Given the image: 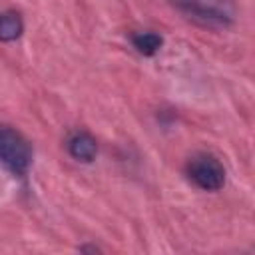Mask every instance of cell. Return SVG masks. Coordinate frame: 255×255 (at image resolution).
<instances>
[{"mask_svg":"<svg viewBox=\"0 0 255 255\" xmlns=\"http://www.w3.org/2000/svg\"><path fill=\"white\" fill-rule=\"evenodd\" d=\"M169 4L193 22L211 28L229 26L237 14L233 0H169Z\"/></svg>","mask_w":255,"mask_h":255,"instance_id":"cell-1","label":"cell"},{"mask_svg":"<svg viewBox=\"0 0 255 255\" xmlns=\"http://www.w3.org/2000/svg\"><path fill=\"white\" fill-rule=\"evenodd\" d=\"M0 163L14 175H24L32 163L30 141L6 124H0Z\"/></svg>","mask_w":255,"mask_h":255,"instance_id":"cell-2","label":"cell"},{"mask_svg":"<svg viewBox=\"0 0 255 255\" xmlns=\"http://www.w3.org/2000/svg\"><path fill=\"white\" fill-rule=\"evenodd\" d=\"M187 177L203 191H217L225 183V167L211 153H197L187 161Z\"/></svg>","mask_w":255,"mask_h":255,"instance_id":"cell-3","label":"cell"},{"mask_svg":"<svg viewBox=\"0 0 255 255\" xmlns=\"http://www.w3.org/2000/svg\"><path fill=\"white\" fill-rule=\"evenodd\" d=\"M66 147H68V153H70L74 159L84 161V163L92 161V159L96 157V153H98L96 137H94L92 133H88V131H74V133L68 137Z\"/></svg>","mask_w":255,"mask_h":255,"instance_id":"cell-4","label":"cell"},{"mask_svg":"<svg viewBox=\"0 0 255 255\" xmlns=\"http://www.w3.org/2000/svg\"><path fill=\"white\" fill-rule=\"evenodd\" d=\"M24 22L18 12H4L0 14V42H14L22 36Z\"/></svg>","mask_w":255,"mask_h":255,"instance_id":"cell-5","label":"cell"},{"mask_svg":"<svg viewBox=\"0 0 255 255\" xmlns=\"http://www.w3.org/2000/svg\"><path fill=\"white\" fill-rule=\"evenodd\" d=\"M131 44H133V48H135L139 54H143V56H153V54L161 48L163 38H161L159 34H155V32H137V34L131 36Z\"/></svg>","mask_w":255,"mask_h":255,"instance_id":"cell-6","label":"cell"}]
</instances>
